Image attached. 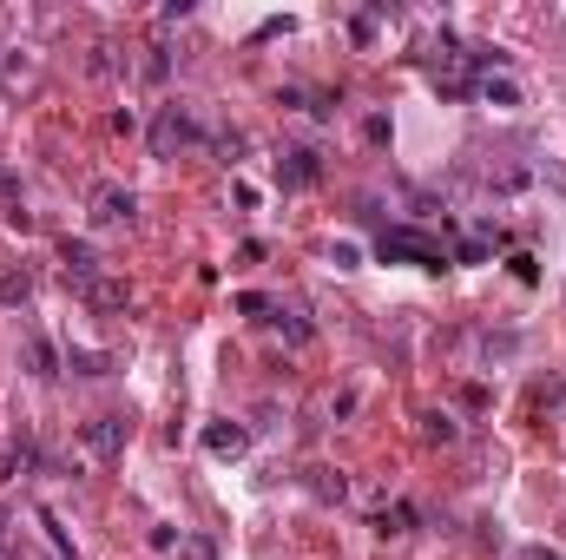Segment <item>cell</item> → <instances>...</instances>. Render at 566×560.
<instances>
[{
    "instance_id": "obj_1",
    "label": "cell",
    "mask_w": 566,
    "mask_h": 560,
    "mask_svg": "<svg viewBox=\"0 0 566 560\" xmlns=\"http://www.w3.org/2000/svg\"><path fill=\"white\" fill-rule=\"evenodd\" d=\"M376 257L382 264H415V271H441V264H448V251H441L428 231H415V224H389L376 238Z\"/></svg>"
},
{
    "instance_id": "obj_2",
    "label": "cell",
    "mask_w": 566,
    "mask_h": 560,
    "mask_svg": "<svg viewBox=\"0 0 566 560\" xmlns=\"http://www.w3.org/2000/svg\"><path fill=\"white\" fill-rule=\"evenodd\" d=\"M185 145H205V126H198L185 106H165L152 119V152H158V159H178Z\"/></svg>"
},
{
    "instance_id": "obj_3",
    "label": "cell",
    "mask_w": 566,
    "mask_h": 560,
    "mask_svg": "<svg viewBox=\"0 0 566 560\" xmlns=\"http://www.w3.org/2000/svg\"><path fill=\"white\" fill-rule=\"evenodd\" d=\"M132 211H139V198L126 185H93V224H132Z\"/></svg>"
},
{
    "instance_id": "obj_4",
    "label": "cell",
    "mask_w": 566,
    "mask_h": 560,
    "mask_svg": "<svg viewBox=\"0 0 566 560\" xmlns=\"http://www.w3.org/2000/svg\"><path fill=\"white\" fill-rule=\"evenodd\" d=\"M79 442L93 448V455H106V462H112V455L126 448V422H119V416H93V422H79Z\"/></svg>"
},
{
    "instance_id": "obj_5",
    "label": "cell",
    "mask_w": 566,
    "mask_h": 560,
    "mask_svg": "<svg viewBox=\"0 0 566 560\" xmlns=\"http://www.w3.org/2000/svg\"><path fill=\"white\" fill-rule=\"evenodd\" d=\"M316 172H323V165H316L310 145H290V152L277 159V178H283V185H316Z\"/></svg>"
},
{
    "instance_id": "obj_6",
    "label": "cell",
    "mask_w": 566,
    "mask_h": 560,
    "mask_svg": "<svg viewBox=\"0 0 566 560\" xmlns=\"http://www.w3.org/2000/svg\"><path fill=\"white\" fill-rule=\"evenodd\" d=\"M60 257H66V277H73L79 290H86V284H99V257H93V244L66 238V244H60Z\"/></svg>"
},
{
    "instance_id": "obj_7",
    "label": "cell",
    "mask_w": 566,
    "mask_h": 560,
    "mask_svg": "<svg viewBox=\"0 0 566 560\" xmlns=\"http://www.w3.org/2000/svg\"><path fill=\"white\" fill-rule=\"evenodd\" d=\"M205 448H211V455H244V448H251V429H237V422H211Z\"/></svg>"
},
{
    "instance_id": "obj_8",
    "label": "cell",
    "mask_w": 566,
    "mask_h": 560,
    "mask_svg": "<svg viewBox=\"0 0 566 560\" xmlns=\"http://www.w3.org/2000/svg\"><path fill=\"white\" fill-rule=\"evenodd\" d=\"M474 93L488 99V106H501V112H514V106H520V86L507 80V73H481V80H474Z\"/></svg>"
},
{
    "instance_id": "obj_9",
    "label": "cell",
    "mask_w": 566,
    "mask_h": 560,
    "mask_svg": "<svg viewBox=\"0 0 566 560\" xmlns=\"http://www.w3.org/2000/svg\"><path fill=\"white\" fill-rule=\"evenodd\" d=\"M79 297H86L93 310H119V304H126V284H112V277H99V284H86Z\"/></svg>"
},
{
    "instance_id": "obj_10",
    "label": "cell",
    "mask_w": 566,
    "mask_h": 560,
    "mask_svg": "<svg viewBox=\"0 0 566 560\" xmlns=\"http://www.w3.org/2000/svg\"><path fill=\"white\" fill-rule=\"evenodd\" d=\"M66 369H79V376H106L112 356L106 350H79V343H73V350H66Z\"/></svg>"
},
{
    "instance_id": "obj_11",
    "label": "cell",
    "mask_w": 566,
    "mask_h": 560,
    "mask_svg": "<svg viewBox=\"0 0 566 560\" xmlns=\"http://www.w3.org/2000/svg\"><path fill=\"white\" fill-rule=\"evenodd\" d=\"M422 435H428V442H455V435H461V422L448 416V409H435V416H422Z\"/></svg>"
},
{
    "instance_id": "obj_12",
    "label": "cell",
    "mask_w": 566,
    "mask_h": 560,
    "mask_svg": "<svg viewBox=\"0 0 566 560\" xmlns=\"http://www.w3.org/2000/svg\"><path fill=\"white\" fill-rule=\"evenodd\" d=\"M270 323H277V330L290 336V343H310V323H303L297 310H283V304H277V317H270Z\"/></svg>"
},
{
    "instance_id": "obj_13",
    "label": "cell",
    "mask_w": 566,
    "mask_h": 560,
    "mask_svg": "<svg viewBox=\"0 0 566 560\" xmlns=\"http://www.w3.org/2000/svg\"><path fill=\"white\" fill-rule=\"evenodd\" d=\"M356 257H362V251H356L349 238H336V244H330V264H336V271H356Z\"/></svg>"
},
{
    "instance_id": "obj_14",
    "label": "cell",
    "mask_w": 566,
    "mask_h": 560,
    "mask_svg": "<svg viewBox=\"0 0 566 560\" xmlns=\"http://www.w3.org/2000/svg\"><path fill=\"white\" fill-rule=\"evenodd\" d=\"M409 521H415V508H389L382 514V534H409Z\"/></svg>"
},
{
    "instance_id": "obj_15",
    "label": "cell",
    "mask_w": 566,
    "mask_h": 560,
    "mask_svg": "<svg viewBox=\"0 0 566 560\" xmlns=\"http://www.w3.org/2000/svg\"><path fill=\"white\" fill-rule=\"evenodd\" d=\"M0 304H27V277H0Z\"/></svg>"
},
{
    "instance_id": "obj_16",
    "label": "cell",
    "mask_w": 566,
    "mask_h": 560,
    "mask_svg": "<svg viewBox=\"0 0 566 560\" xmlns=\"http://www.w3.org/2000/svg\"><path fill=\"white\" fill-rule=\"evenodd\" d=\"M237 310H244V317H264V310H270V297H257V290H244V297H237Z\"/></svg>"
},
{
    "instance_id": "obj_17",
    "label": "cell",
    "mask_w": 566,
    "mask_h": 560,
    "mask_svg": "<svg viewBox=\"0 0 566 560\" xmlns=\"http://www.w3.org/2000/svg\"><path fill=\"white\" fill-rule=\"evenodd\" d=\"M520 560H560V554H547V547H527V554H520Z\"/></svg>"
}]
</instances>
